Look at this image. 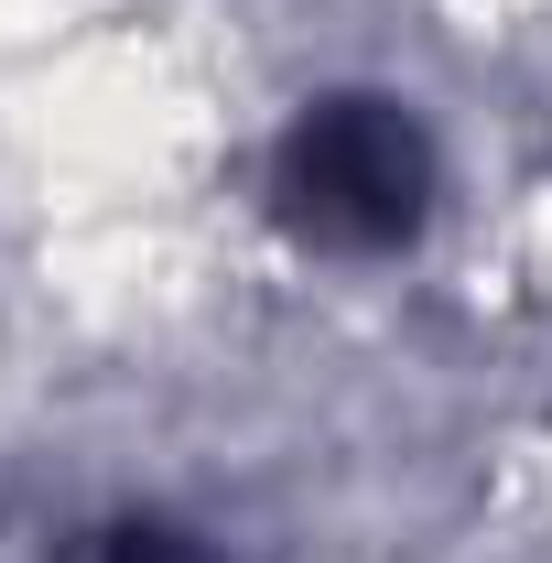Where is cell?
Wrapping results in <instances>:
<instances>
[{
  "instance_id": "1",
  "label": "cell",
  "mask_w": 552,
  "mask_h": 563,
  "mask_svg": "<svg viewBox=\"0 0 552 563\" xmlns=\"http://www.w3.org/2000/svg\"><path fill=\"white\" fill-rule=\"evenodd\" d=\"M433 207V141L401 98H314L272 152V217L303 250H401Z\"/></svg>"
},
{
  "instance_id": "2",
  "label": "cell",
  "mask_w": 552,
  "mask_h": 563,
  "mask_svg": "<svg viewBox=\"0 0 552 563\" xmlns=\"http://www.w3.org/2000/svg\"><path fill=\"white\" fill-rule=\"evenodd\" d=\"M109 563H207L185 531H109Z\"/></svg>"
}]
</instances>
